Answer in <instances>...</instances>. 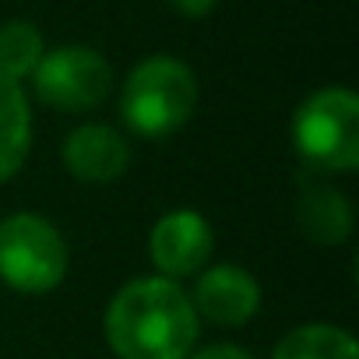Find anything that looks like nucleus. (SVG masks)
<instances>
[{
  "mask_svg": "<svg viewBox=\"0 0 359 359\" xmlns=\"http://www.w3.org/2000/svg\"><path fill=\"white\" fill-rule=\"evenodd\" d=\"M102 331L116 359H187L198 345L201 320L180 282L144 275L116 289Z\"/></svg>",
  "mask_w": 359,
  "mask_h": 359,
  "instance_id": "f257e3e1",
  "label": "nucleus"
},
{
  "mask_svg": "<svg viewBox=\"0 0 359 359\" xmlns=\"http://www.w3.org/2000/svg\"><path fill=\"white\" fill-rule=\"evenodd\" d=\"M198 106V74L169 53L144 57L130 67L120 88V116L130 134L162 141L176 134Z\"/></svg>",
  "mask_w": 359,
  "mask_h": 359,
  "instance_id": "f03ea898",
  "label": "nucleus"
},
{
  "mask_svg": "<svg viewBox=\"0 0 359 359\" xmlns=\"http://www.w3.org/2000/svg\"><path fill=\"white\" fill-rule=\"evenodd\" d=\"M292 148L317 172H352L359 165V99L327 85L310 92L292 113Z\"/></svg>",
  "mask_w": 359,
  "mask_h": 359,
  "instance_id": "7ed1b4c3",
  "label": "nucleus"
},
{
  "mask_svg": "<svg viewBox=\"0 0 359 359\" xmlns=\"http://www.w3.org/2000/svg\"><path fill=\"white\" fill-rule=\"evenodd\" d=\"M71 268L64 233L39 212H11L0 219V282L25 296L53 292Z\"/></svg>",
  "mask_w": 359,
  "mask_h": 359,
  "instance_id": "20e7f679",
  "label": "nucleus"
},
{
  "mask_svg": "<svg viewBox=\"0 0 359 359\" xmlns=\"http://www.w3.org/2000/svg\"><path fill=\"white\" fill-rule=\"evenodd\" d=\"M32 88L39 102L60 113H88L113 92V67L92 46H57L46 50L32 71Z\"/></svg>",
  "mask_w": 359,
  "mask_h": 359,
  "instance_id": "39448f33",
  "label": "nucleus"
},
{
  "mask_svg": "<svg viewBox=\"0 0 359 359\" xmlns=\"http://www.w3.org/2000/svg\"><path fill=\"white\" fill-rule=\"evenodd\" d=\"M212 250H215V229L194 208L165 212L148 233V257L155 264V275L169 282L198 278L208 268Z\"/></svg>",
  "mask_w": 359,
  "mask_h": 359,
  "instance_id": "423d86ee",
  "label": "nucleus"
},
{
  "mask_svg": "<svg viewBox=\"0 0 359 359\" xmlns=\"http://www.w3.org/2000/svg\"><path fill=\"white\" fill-rule=\"evenodd\" d=\"M187 296L198 320H208L215 327H243L261 310V285L240 264H208L194 278V292Z\"/></svg>",
  "mask_w": 359,
  "mask_h": 359,
  "instance_id": "0eeeda50",
  "label": "nucleus"
},
{
  "mask_svg": "<svg viewBox=\"0 0 359 359\" xmlns=\"http://www.w3.org/2000/svg\"><path fill=\"white\" fill-rule=\"evenodd\" d=\"M64 165L85 184H113L130 165V141L109 123H81L64 137Z\"/></svg>",
  "mask_w": 359,
  "mask_h": 359,
  "instance_id": "6e6552de",
  "label": "nucleus"
},
{
  "mask_svg": "<svg viewBox=\"0 0 359 359\" xmlns=\"http://www.w3.org/2000/svg\"><path fill=\"white\" fill-rule=\"evenodd\" d=\"M296 226L313 247H338L352 236L355 215L348 198L327 180H306L296 198Z\"/></svg>",
  "mask_w": 359,
  "mask_h": 359,
  "instance_id": "1a4fd4ad",
  "label": "nucleus"
},
{
  "mask_svg": "<svg viewBox=\"0 0 359 359\" xmlns=\"http://www.w3.org/2000/svg\"><path fill=\"white\" fill-rule=\"evenodd\" d=\"M32 148V106L18 81L0 78V184L25 165Z\"/></svg>",
  "mask_w": 359,
  "mask_h": 359,
  "instance_id": "9d476101",
  "label": "nucleus"
},
{
  "mask_svg": "<svg viewBox=\"0 0 359 359\" xmlns=\"http://www.w3.org/2000/svg\"><path fill=\"white\" fill-rule=\"evenodd\" d=\"M271 359H359V345L352 331L338 324H299L275 345Z\"/></svg>",
  "mask_w": 359,
  "mask_h": 359,
  "instance_id": "9b49d317",
  "label": "nucleus"
},
{
  "mask_svg": "<svg viewBox=\"0 0 359 359\" xmlns=\"http://www.w3.org/2000/svg\"><path fill=\"white\" fill-rule=\"evenodd\" d=\"M43 53H46V39L32 22L11 18L0 25V78L22 85L39 67Z\"/></svg>",
  "mask_w": 359,
  "mask_h": 359,
  "instance_id": "f8f14e48",
  "label": "nucleus"
},
{
  "mask_svg": "<svg viewBox=\"0 0 359 359\" xmlns=\"http://www.w3.org/2000/svg\"><path fill=\"white\" fill-rule=\"evenodd\" d=\"M187 359H254V352H247L240 345H229V341H219V345H205V348L191 352Z\"/></svg>",
  "mask_w": 359,
  "mask_h": 359,
  "instance_id": "ddd939ff",
  "label": "nucleus"
},
{
  "mask_svg": "<svg viewBox=\"0 0 359 359\" xmlns=\"http://www.w3.org/2000/svg\"><path fill=\"white\" fill-rule=\"evenodd\" d=\"M219 0H169V8L180 15V18H208L215 11Z\"/></svg>",
  "mask_w": 359,
  "mask_h": 359,
  "instance_id": "4468645a",
  "label": "nucleus"
}]
</instances>
